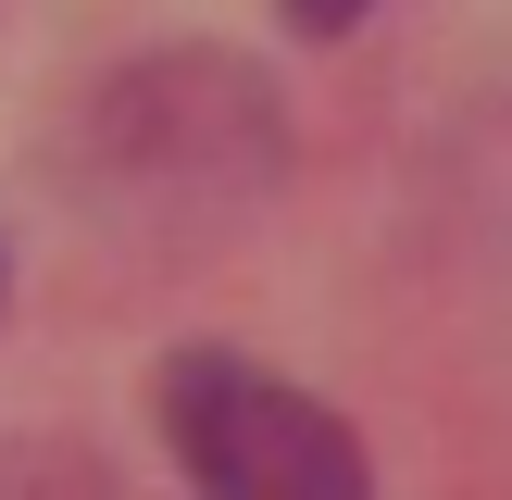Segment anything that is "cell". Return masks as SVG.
<instances>
[{
  "label": "cell",
  "instance_id": "cell-1",
  "mask_svg": "<svg viewBox=\"0 0 512 500\" xmlns=\"http://www.w3.org/2000/svg\"><path fill=\"white\" fill-rule=\"evenodd\" d=\"M275 175H288V113L225 50H150L88 100V138H75L88 213L138 238H225L275 200Z\"/></svg>",
  "mask_w": 512,
  "mask_h": 500
},
{
  "label": "cell",
  "instance_id": "cell-2",
  "mask_svg": "<svg viewBox=\"0 0 512 500\" xmlns=\"http://www.w3.org/2000/svg\"><path fill=\"white\" fill-rule=\"evenodd\" d=\"M163 438L213 500H350L363 438L313 388L263 375L250 350H175L163 363Z\"/></svg>",
  "mask_w": 512,
  "mask_h": 500
},
{
  "label": "cell",
  "instance_id": "cell-3",
  "mask_svg": "<svg viewBox=\"0 0 512 500\" xmlns=\"http://www.w3.org/2000/svg\"><path fill=\"white\" fill-rule=\"evenodd\" d=\"M275 13H288V25H300V38H350V25H363V13H375V0H275Z\"/></svg>",
  "mask_w": 512,
  "mask_h": 500
}]
</instances>
